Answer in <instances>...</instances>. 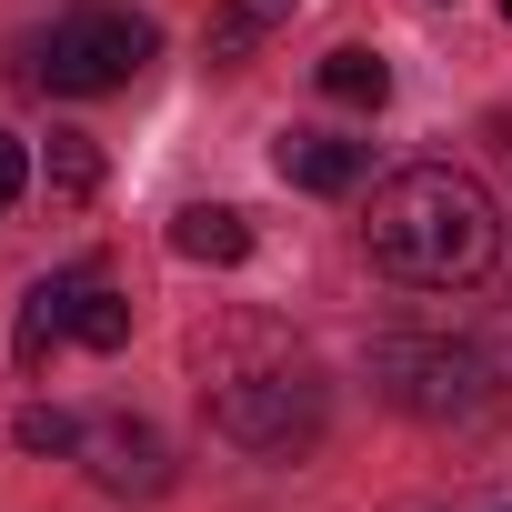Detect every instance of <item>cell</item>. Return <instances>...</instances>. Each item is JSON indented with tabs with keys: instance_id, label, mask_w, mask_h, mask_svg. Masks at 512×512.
Returning <instances> with one entry per match:
<instances>
[{
	"instance_id": "obj_1",
	"label": "cell",
	"mask_w": 512,
	"mask_h": 512,
	"mask_svg": "<svg viewBox=\"0 0 512 512\" xmlns=\"http://www.w3.org/2000/svg\"><path fill=\"white\" fill-rule=\"evenodd\" d=\"M362 241H372V262H382L392 282H412V292H452V282H482L502 221H492V201H482L472 171H452V161H412V171H392V181L372 191Z\"/></svg>"
},
{
	"instance_id": "obj_2",
	"label": "cell",
	"mask_w": 512,
	"mask_h": 512,
	"mask_svg": "<svg viewBox=\"0 0 512 512\" xmlns=\"http://www.w3.org/2000/svg\"><path fill=\"white\" fill-rule=\"evenodd\" d=\"M211 392V432L221 442H241V452H262V462H292V452H312L322 442V382L302 372V362H262V372H211L201 382Z\"/></svg>"
},
{
	"instance_id": "obj_3",
	"label": "cell",
	"mask_w": 512,
	"mask_h": 512,
	"mask_svg": "<svg viewBox=\"0 0 512 512\" xmlns=\"http://www.w3.org/2000/svg\"><path fill=\"white\" fill-rule=\"evenodd\" d=\"M372 382L412 422H482L492 412V362L472 342H442V332H382L372 342Z\"/></svg>"
},
{
	"instance_id": "obj_4",
	"label": "cell",
	"mask_w": 512,
	"mask_h": 512,
	"mask_svg": "<svg viewBox=\"0 0 512 512\" xmlns=\"http://www.w3.org/2000/svg\"><path fill=\"white\" fill-rule=\"evenodd\" d=\"M161 51V31L141 21V11H71V21H51V41H41V91H61V101H101V91H121V81H141V61Z\"/></svg>"
},
{
	"instance_id": "obj_5",
	"label": "cell",
	"mask_w": 512,
	"mask_h": 512,
	"mask_svg": "<svg viewBox=\"0 0 512 512\" xmlns=\"http://www.w3.org/2000/svg\"><path fill=\"white\" fill-rule=\"evenodd\" d=\"M81 462H91V482L121 492V502H161V492H171V442H161L151 422H131V412L81 422Z\"/></svg>"
},
{
	"instance_id": "obj_6",
	"label": "cell",
	"mask_w": 512,
	"mask_h": 512,
	"mask_svg": "<svg viewBox=\"0 0 512 512\" xmlns=\"http://www.w3.org/2000/svg\"><path fill=\"white\" fill-rule=\"evenodd\" d=\"M272 161H282V181H302V191H352L372 151H362V141H332V131H282Z\"/></svg>"
},
{
	"instance_id": "obj_7",
	"label": "cell",
	"mask_w": 512,
	"mask_h": 512,
	"mask_svg": "<svg viewBox=\"0 0 512 512\" xmlns=\"http://www.w3.org/2000/svg\"><path fill=\"white\" fill-rule=\"evenodd\" d=\"M61 282H71V342L121 352V342H131V292H121L101 262H81V272H61Z\"/></svg>"
},
{
	"instance_id": "obj_8",
	"label": "cell",
	"mask_w": 512,
	"mask_h": 512,
	"mask_svg": "<svg viewBox=\"0 0 512 512\" xmlns=\"http://www.w3.org/2000/svg\"><path fill=\"white\" fill-rule=\"evenodd\" d=\"M171 251H181V262H211V272H231V262H251V221H241L231 201H191V211L171 221Z\"/></svg>"
},
{
	"instance_id": "obj_9",
	"label": "cell",
	"mask_w": 512,
	"mask_h": 512,
	"mask_svg": "<svg viewBox=\"0 0 512 512\" xmlns=\"http://www.w3.org/2000/svg\"><path fill=\"white\" fill-rule=\"evenodd\" d=\"M61 342H71V282L51 272V282H31V292H21V332H11V352H21V372H41Z\"/></svg>"
},
{
	"instance_id": "obj_10",
	"label": "cell",
	"mask_w": 512,
	"mask_h": 512,
	"mask_svg": "<svg viewBox=\"0 0 512 512\" xmlns=\"http://www.w3.org/2000/svg\"><path fill=\"white\" fill-rule=\"evenodd\" d=\"M322 91H332L342 111H382V101H392V61L362 51V41H342V51L322 61Z\"/></svg>"
},
{
	"instance_id": "obj_11",
	"label": "cell",
	"mask_w": 512,
	"mask_h": 512,
	"mask_svg": "<svg viewBox=\"0 0 512 512\" xmlns=\"http://www.w3.org/2000/svg\"><path fill=\"white\" fill-rule=\"evenodd\" d=\"M292 21V0H221V11H211V61H241L251 41H272Z\"/></svg>"
},
{
	"instance_id": "obj_12",
	"label": "cell",
	"mask_w": 512,
	"mask_h": 512,
	"mask_svg": "<svg viewBox=\"0 0 512 512\" xmlns=\"http://www.w3.org/2000/svg\"><path fill=\"white\" fill-rule=\"evenodd\" d=\"M41 181H51V201H91V191H101V151H91L81 131H51V161H41Z\"/></svg>"
},
{
	"instance_id": "obj_13",
	"label": "cell",
	"mask_w": 512,
	"mask_h": 512,
	"mask_svg": "<svg viewBox=\"0 0 512 512\" xmlns=\"http://www.w3.org/2000/svg\"><path fill=\"white\" fill-rule=\"evenodd\" d=\"M11 442H21V452H81V422H71V412H41V402H31V412L11 422Z\"/></svg>"
},
{
	"instance_id": "obj_14",
	"label": "cell",
	"mask_w": 512,
	"mask_h": 512,
	"mask_svg": "<svg viewBox=\"0 0 512 512\" xmlns=\"http://www.w3.org/2000/svg\"><path fill=\"white\" fill-rule=\"evenodd\" d=\"M21 171H31V161H21V141L0 131V201H21Z\"/></svg>"
},
{
	"instance_id": "obj_15",
	"label": "cell",
	"mask_w": 512,
	"mask_h": 512,
	"mask_svg": "<svg viewBox=\"0 0 512 512\" xmlns=\"http://www.w3.org/2000/svg\"><path fill=\"white\" fill-rule=\"evenodd\" d=\"M502 21H512V0H502Z\"/></svg>"
}]
</instances>
